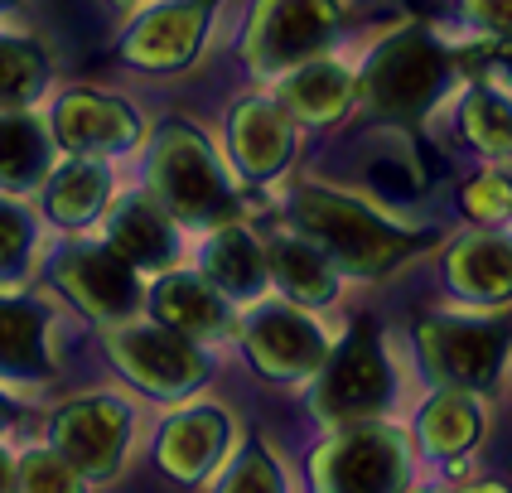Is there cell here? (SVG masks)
Returning <instances> with one entry per match:
<instances>
[{
    "mask_svg": "<svg viewBox=\"0 0 512 493\" xmlns=\"http://www.w3.org/2000/svg\"><path fill=\"white\" fill-rule=\"evenodd\" d=\"M295 218L300 228L310 232L314 242H324L339 266L358 271V276H377V271H392L397 261H406L411 252H421L430 237H416V232H401L382 218H372L368 208L348 199H334V194H300L295 199Z\"/></svg>",
    "mask_w": 512,
    "mask_h": 493,
    "instance_id": "cell-1",
    "label": "cell"
},
{
    "mask_svg": "<svg viewBox=\"0 0 512 493\" xmlns=\"http://www.w3.org/2000/svg\"><path fill=\"white\" fill-rule=\"evenodd\" d=\"M459 68V58H450L426 29H401L392 34L368 63V92L372 112L392 116V121H416L435 107L445 78Z\"/></svg>",
    "mask_w": 512,
    "mask_h": 493,
    "instance_id": "cell-2",
    "label": "cell"
},
{
    "mask_svg": "<svg viewBox=\"0 0 512 493\" xmlns=\"http://www.w3.org/2000/svg\"><path fill=\"white\" fill-rule=\"evenodd\" d=\"M421 363L440 387H459V392H488L512 348V329L503 319H455L440 315L421 324Z\"/></svg>",
    "mask_w": 512,
    "mask_h": 493,
    "instance_id": "cell-3",
    "label": "cell"
},
{
    "mask_svg": "<svg viewBox=\"0 0 512 493\" xmlns=\"http://www.w3.org/2000/svg\"><path fill=\"white\" fill-rule=\"evenodd\" d=\"M387 402H392V368H387V358H382L372 319H358L353 334L343 339L339 358L329 363V373L319 382L314 406H319L324 421L358 426V421H372Z\"/></svg>",
    "mask_w": 512,
    "mask_h": 493,
    "instance_id": "cell-4",
    "label": "cell"
},
{
    "mask_svg": "<svg viewBox=\"0 0 512 493\" xmlns=\"http://www.w3.org/2000/svg\"><path fill=\"white\" fill-rule=\"evenodd\" d=\"M319 493H401L406 484V440L387 426L348 431L314 460Z\"/></svg>",
    "mask_w": 512,
    "mask_h": 493,
    "instance_id": "cell-5",
    "label": "cell"
},
{
    "mask_svg": "<svg viewBox=\"0 0 512 493\" xmlns=\"http://www.w3.org/2000/svg\"><path fill=\"white\" fill-rule=\"evenodd\" d=\"M155 179H160L165 199H170L184 218H194V223L223 218V223H228V189L218 184V170H213V160H208V150H203L199 136L170 131V136L160 141V155H155Z\"/></svg>",
    "mask_w": 512,
    "mask_h": 493,
    "instance_id": "cell-6",
    "label": "cell"
},
{
    "mask_svg": "<svg viewBox=\"0 0 512 493\" xmlns=\"http://www.w3.org/2000/svg\"><path fill=\"white\" fill-rule=\"evenodd\" d=\"M54 440L58 455L73 464L78 474H112L121 460V445H126V406L112 397H92V402H73L58 411L54 421Z\"/></svg>",
    "mask_w": 512,
    "mask_h": 493,
    "instance_id": "cell-7",
    "label": "cell"
},
{
    "mask_svg": "<svg viewBox=\"0 0 512 493\" xmlns=\"http://www.w3.org/2000/svg\"><path fill=\"white\" fill-rule=\"evenodd\" d=\"M445 276L464 305H512V232L474 228L455 242Z\"/></svg>",
    "mask_w": 512,
    "mask_h": 493,
    "instance_id": "cell-8",
    "label": "cell"
},
{
    "mask_svg": "<svg viewBox=\"0 0 512 493\" xmlns=\"http://www.w3.org/2000/svg\"><path fill=\"white\" fill-rule=\"evenodd\" d=\"M116 363L150 392H184L203 377L194 344L174 329H126L116 334Z\"/></svg>",
    "mask_w": 512,
    "mask_h": 493,
    "instance_id": "cell-9",
    "label": "cell"
},
{
    "mask_svg": "<svg viewBox=\"0 0 512 493\" xmlns=\"http://www.w3.org/2000/svg\"><path fill=\"white\" fill-rule=\"evenodd\" d=\"M247 339H252L256 368H266L271 377H305L324 358L319 329L295 310H261L252 319V329H247Z\"/></svg>",
    "mask_w": 512,
    "mask_h": 493,
    "instance_id": "cell-10",
    "label": "cell"
},
{
    "mask_svg": "<svg viewBox=\"0 0 512 493\" xmlns=\"http://www.w3.org/2000/svg\"><path fill=\"white\" fill-rule=\"evenodd\" d=\"M58 281L68 286V295L92 310V315L112 319V315H126L131 305H136V276H131V266L107 252V247H87V252H73V257H63L58 266Z\"/></svg>",
    "mask_w": 512,
    "mask_h": 493,
    "instance_id": "cell-11",
    "label": "cell"
},
{
    "mask_svg": "<svg viewBox=\"0 0 512 493\" xmlns=\"http://www.w3.org/2000/svg\"><path fill=\"white\" fill-rule=\"evenodd\" d=\"M329 34V10L324 0H271L266 15H256V58L266 63H290L324 44Z\"/></svg>",
    "mask_w": 512,
    "mask_h": 493,
    "instance_id": "cell-12",
    "label": "cell"
},
{
    "mask_svg": "<svg viewBox=\"0 0 512 493\" xmlns=\"http://www.w3.org/2000/svg\"><path fill=\"white\" fill-rule=\"evenodd\" d=\"M484 435V406L479 392H459V387H440V397L426 406L421 416V445L440 460H459L479 445Z\"/></svg>",
    "mask_w": 512,
    "mask_h": 493,
    "instance_id": "cell-13",
    "label": "cell"
},
{
    "mask_svg": "<svg viewBox=\"0 0 512 493\" xmlns=\"http://www.w3.org/2000/svg\"><path fill=\"white\" fill-rule=\"evenodd\" d=\"M223 440H228L223 411H208V406L203 411H184L160 431V464L170 469L174 479H199L203 469L218 460Z\"/></svg>",
    "mask_w": 512,
    "mask_h": 493,
    "instance_id": "cell-14",
    "label": "cell"
},
{
    "mask_svg": "<svg viewBox=\"0 0 512 493\" xmlns=\"http://www.w3.org/2000/svg\"><path fill=\"white\" fill-rule=\"evenodd\" d=\"M58 136L68 150H112L136 136V121L121 102H102L92 92H78L58 107Z\"/></svg>",
    "mask_w": 512,
    "mask_h": 493,
    "instance_id": "cell-15",
    "label": "cell"
},
{
    "mask_svg": "<svg viewBox=\"0 0 512 493\" xmlns=\"http://www.w3.org/2000/svg\"><path fill=\"white\" fill-rule=\"evenodd\" d=\"M459 131L488 160H512V97L479 78L459 102Z\"/></svg>",
    "mask_w": 512,
    "mask_h": 493,
    "instance_id": "cell-16",
    "label": "cell"
},
{
    "mask_svg": "<svg viewBox=\"0 0 512 493\" xmlns=\"http://www.w3.org/2000/svg\"><path fill=\"white\" fill-rule=\"evenodd\" d=\"M155 305H160V319L170 324L174 334H184V339H213V334H223V324H228L223 300L203 286V281H189V276L165 281L160 295H155Z\"/></svg>",
    "mask_w": 512,
    "mask_h": 493,
    "instance_id": "cell-17",
    "label": "cell"
},
{
    "mask_svg": "<svg viewBox=\"0 0 512 493\" xmlns=\"http://www.w3.org/2000/svg\"><path fill=\"white\" fill-rule=\"evenodd\" d=\"M112 252L126 261V266H165L174 252L165 218H160L145 199L126 203V208L112 218Z\"/></svg>",
    "mask_w": 512,
    "mask_h": 493,
    "instance_id": "cell-18",
    "label": "cell"
},
{
    "mask_svg": "<svg viewBox=\"0 0 512 493\" xmlns=\"http://www.w3.org/2000/svg\"><path fill=\"white\" fill-rule=\"evenodd\" d=\"M44 136L39 126L20 112H0V184L25 189L44 174Z\"/></svg>",
    "mask_w": 512,
    "mask_h": 493,
    "instance_id": "cell-19",
    "label": "cell"
},
{
    "mask_svg": "<svg viewBox=\"0 0 512 493\" xmlns=\"http://www.w3.org/2000/svg\"><path fill=\"white\" fill-rule=\"evenodd\" d=\"M199 15H203L199 5H170V10L150 15V25H141L131 54L155 58V63H179L199 39Z\"/></svg>",
    "mask_w": 512,
    "mask_h": 493,
    "instance_id": "cell-20",
    "label": "cell"
},
{
    "mask_svg": "<svg viewBox=\"0 0 512 493\" xmlns=\"http://www.w3.org/2000/svg\"><path fill=\"white\" fill-rule=\"evenodd\" d=\"M208 271H213V281L223 290H237V295H242V290L261 286L266 261H261V247H256L237 223H223V232H218L213 247H208Z\"/></svg>",
    "mask_w": 512,
    "mask_h": 493,
    "instance_id": "cell-21",
    "label": "cell"
},
{
    "mask_svg": "<svg viewBox=\"0 0 512 493\" xmlns=\"http://www.w3.org/2000/svg\"><path fill=\"white\" fill-rule=\"evenodd\" d=\"M285 102H290L300 116H310V121H324V116L343 112V102H348V78H343V68H334V63L300 68V73L285 83Z\"/></svg>",
    "mask_w": 512,
    "mask_h": 493,
    "instance_id": "cell-22",
    "label": "cell"
},
{
    "mask_svg": "<svg viewBox=\"0 0 512 493\" xmlns=\"http://www.w3.org/2000/svg\"><path fill=\"white\" fill-rule=\"evenodd\" d=\"M44 324L25 305L0 300V368L10 373H44Z\"/></svg>",
    "mask_w": 512,
    "mask_h": 493,
    "instance_id": "cell-23",
    "label": "cell"
},
{
    "mask_svg": "<svg viewBox=\"0 0 512 493\" xmlns=\"http://www.w3.org/2000/svg\"><path fill=\"white\" fill-rule=\"evenodd\" d=\"M237 150H242V160H247L256 174L276 170L285 160L281 116L271 112V107H261V102H247V112L237 116Z\"/></svg>",
    "mask_w": 512,
    "mask_h": 493,
    "instance_id": "cell-24",
    "label": "cell"
},
{
    "mask_svg": "<svg viewBox=\"0 0 512 493\" xmlns=\"http://www.w3.org/2000/svg\"><path fill=\"white\" fill-rule=\"evenodd\" d=\"M271 266H276L281 286L290 290L295 300H324L329 286H334L329 266L314 257L305 242H276V247H271Z\"/></svg>",
    "mask_w": 512,
    "mask_h": 493,
    "instance_id": "cell-25",
    "label": "cell"
},
{
    "mask_svg": "<svg viewBox=\"0 0 512 493\" xmlns=\"http://www.w3.org/2000/svg\"><path fill=\"white\" fill-rule=\"evenodd\" d=\"M44 83V58L20 39H0V107H25Z\"/></svg>",
    "mask_w": 512,
    "mask_h": 493,
    "instance_id": "cell-26",
    "label": "cell"
},
{
    "mask_svg": "<svg viewBox=\"0 0 512 493\" xmlns=\"http://www.w3.org/2000/svg\"><path fill=\"white\" fill-rule=\"evenodd\" d=\"M102 199H107V174L92 170V165H73V170L58 179L49 208H54L63 223H83V218H92L102 208Z\"/></svg>",
    "mask_w": 512,
    "mask_h": 493,
    "instance_id": "cell-27",
    "label": "cell"
},
{
    "mask_svg": "<svg viewBox=\"0 0 512 493\" xmlns=\"http://www.w3.org/2000/svg\"><path fill=\"white\" fill-rule=\"evenodd\" d=\"M464 213L479 228H493V223L512 218V179L508 174H474L464 184Z\"/></svg>",
    "mask_w": 512,
    "mask_h": 493,
    "instance_id": "cell-28",
    "label": "cell"
},
{
    "mask_svg": "<svg viewBox=\"0 0 512 493\" xmlns=\"http://www.w3.org/2000/svg\"><path fill=\"white\" fill-rule=\"evenodd\" d=\"M20 489L25 493H78V469L63 460V455L39 450V455H29L20 464Z\"/></svg>",
    "mask_w": 512,
    "mask_h": 493,
    "instance_id": "cell-29",
    "label": "cell"
},
{
    "mask_svg": "<svg viewBox=\"0 0 512 493\" xmlns=\"http://www.w3.org/2000/svg\"><path fill=\"white\" fill-rule=\"evenodd\" d=\"M459 15L484 44H512V0H459Z\"/></svg>",
    "mask_w": 512,
    "mask_h": 493,
    "instance_id": "cell-30",
    "label": "cell"
},
{
    "mask_svg": "<svg viewBox=\"0 0 512 493\" xmlns=\"http://www.w3.org/2000/svg\"><path fill=\"white\" fill-rule=\"evenodd\" d=\"M223 493H281V474H276V464L256 450V455H247V460L232 469Z\"/></svg>",
    "mask_w": 512,
    "mask_h": 493,
    "instance_id": "cell-31",
    "label": "cell"
},
{
    "mask_svg": "<svg viewBox=\"0 0 512 493\" xmlns=\"http://www.w3.org/2000/svg\"><path fill=\"white\" fill-rule=\"evenodd\" d=\"M25 242H29L25 218H20L15 208H5V203H0V271H10V266L20 261Z\"/></svg>",
    "mask_w": 512,
    "mask_h": 493,
    "instance_id": "cell-32",
    "label": "cell"
},
{
    "mask_svg": "<svg viewBox=\"0 0 512 493\" xmlns=\"http://www.w3.org/2000/svg\"><path fill=\"white\" fill-rule=\"evenodd\" d=\"M474 63H479V73H484L493 87H503L512 97V44H484L479 54H474Z\"/></svg>",
    "mask_w": 512,
    "mask_h": 493,
    "instance_id": "cell-33",
    "label": "cell"
},
{
    "mask_svg": "<svg viewBox=\"0 0 512 493\" xmlns=\"http://www.w3.org/2000/svg\"><path fill=\"white\" fill-rule=\"evenodd\" d=\"M0 493H15V469L5 460V450H0Z\"/></svg>",
    "mask_w": 512,
    "mask_h": 493,
    "instance_id": "cell-34",
    "label": "cell"
},
{
    "mask_svg": "<svg viewBox=\"0 0 512 493\" xmlns=\"http://www.w3.org/2000/svg\"><path fill=\"white\" fill-rule=\"evenodd\" d=\"M459 493H512L508 484H469V489H459Z\"/></svg>",
    "mask_w": 512,
    "mask_h": 493,
    "instance_id": "cell-35",
    "label": "cell"
},
{
    "mask_svg": "<svg viewBox=\"0 0 512 493\" xmlns=\"http://www.w3.org/2000/svg\"><path fill=\"white\" fill-rule=\"evenodd\" d=\"M5 421H10V406L0 402V426H5Z\"/></svg>",
    "mask_w": 512,
    "mask_h": 493,
    "instance_id": "cell-36",
    "label": "cell"
},
{
    "mask_svg": "<svg viewBox=\"0 0 512 493\" xmlns=\"http://www.w3.org/2000/svg\"><path fill=\"white\" fill-rule=\"evenodd\" d=\"M0 5H5V0H0Z\"/></svg>",
    "mask_w": 512,
    "mask_h": 493,
    "instance_id": "cell-37",
    "label": "cell"
},
{
    "mask_svg": "<svg viewBox=\"0 0 512 493\" xmlns=\"http://www.w3.org/2000/svg\"><path fill=\"white\" fill-rule=\"evenodd\" d=\"M508 179H512V174H508Z\"/></svg>",
    "mask_w": 512,
    "mask_h": 493,
    "instance_id": "cell-38",
    "label": "cell"
}]
</instances>
